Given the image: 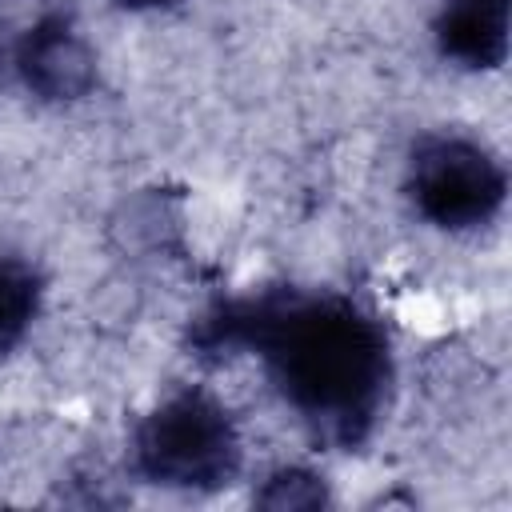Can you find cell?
I'll return each instance as SVG.
<instances>
[{
  "mask_svg": "<svg viewBox=\"0 0 512 512\" xmlns=\"http://www.w3.org/2000/svg\"><path fill=\"white\" fill-rule=\"evenodd\" d=\"M192 352L260 356L280 396L332 448L368 440L392 380L384 328L332 292L272 288L224 300L192 324Z\"/></svg>",
  "mask_w": 512,
  "mask_h": 512,
  "instance_id": "cell-1",
  "label": "cell"
},
{
  "mask_svg": "<svg viewBox=\"0 0 512 512\" xmlns=\"http://www.w3.org/2000/svg\"><path fill=\"white\" fill-rule=\"evenodd\" d=\"M132 464L148 484L220 488L240 468V436L228 408L212 396L180 392L136 424Z\"/></svg>",
  "mask_w": 512,
  "mask_h": 512,
  "instance_id": "cell-2",
  "label": "cell"
},
{
  "mask_svg": "<svg viewBox=\"0 0 512 512\" xmlns=\"http://www.w3.org/2000/svg\"><path fill=\"white\" fill-rule=\"evenodd\" d=\"M508 192L500 160L468 136H424L408 160V196L416 212L448 232L488 224Z\"/></svg>",
  "mask_w": 512,
  "mask_h": 512,
  "instance_id": "cell-3",
  "label": "cell"
},
{
  "mask_svg": "<svg viewBox=\"0 0 512 512\" xmlns=\"http://www.w3.org/2000/svg\"><path fill=\"white\" fill-rule=\"evenodd\" d=\"M12 68L28 92L52 104L84 100L96 88V52L88 48V40L76 32L68 16L36 20L20 36L12 52Z\"/></svg>",
  "mask_w": 512,
  "mask_h": 512,
  "instance_id": "cell-4",
  "label": "cell"
},
{
  "mask_svg": "<svg viewBox=\"0 0 512 512\" xmlns=\"http://www.w3.org/2000/svg\"><path fill=\"white\" fill-rule=\"evenodd\" d=\"M436 48L472 72L500 68L508 56V0H448L436 16Z\"/></svg>",
  "mask_w": 512,
  "mask_h": 512,
  "instance_id": "cell-5",
  "label": "cell"
},
{
  "mask_svg": "<svg viewBox=\"0 0 512 512\" xmlns=\"http://www.w3.org/2000/svg\"><path fill=\"white\" fill-rule=\"evenodd\" d=\"M44 280L20 256H0V356L12 352L40 312Z\"/></svg>",
  "mask_w": 512,
  "mask_h": 512,
  "instance_id": "cell-6",
  "label": "cell"
},
{
  "mask_svg": "<svg viewBox=\"0 0 512 512\" xmlns=\"http://www.w3.org/2000/svg\"><path fill=\"white\" fill-rule=\"evenodd\" d=\"M256 504L272 512H304V508L328 504V488L308 468H280L264 480V488L256 492Z\"/></svg>",
  "mask_w": 512,
  "mask_h": 512,
  "instance_id": "cell-7",
  "label": "cell"
},
{
  "mask_svg": "<svg viewBox=\"0 0 512 512\" xmlns=\"http://www.w3.org/2000/svg\"><path fill=\"white\" fill-rule=\"evenodd\" d=\"M120 8H132V12H152V8H172L180 0H116Z\"/></svg>",
  "mask_w": 512,
  "mask_h": 512,
  "instance_id": "cell-8",
  "label": "cell"
}]
</instances>
